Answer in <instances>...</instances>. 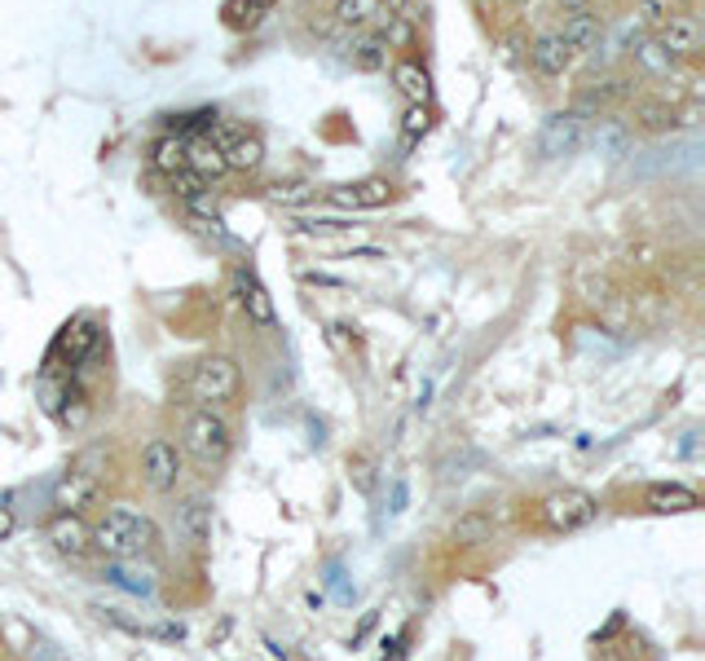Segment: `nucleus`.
Wrapping results in <instances>:
<instances>
[{
    "instance_id": "obj_28",
    "label": "nucleus",
    "mask_w": 705,
    "mask_h": 661,
    "mask_svg": "<svg viewBox=\"0 0 705 661\" xmlns=\"http://www.w3.org/2000/svg\"><path fill=\"white\" fill-rule=\"evenodd\" d=\"M318 190L309 186V181H278V186H270V199H278V203H287V208H296V203H309Z\"/></svg>"
},
{
    "instance_id": "obj_14",
    "label": "nucleus",
    "mask_w": 705,
    "mask_h": 661,
    "mask_svg": "<svg viewBox=\"0 0 705 661\" xmlns=\"http://www.w3.org/2000/svg\"><path fill=\"white\" fill-rule=\"evenodd\" d=\"M560 40L574 49V53H591L600 40H604V22H600V13H591V9H578V13H569L560 27Z\"/></svg>"
},
{
    "instance_id": "obj_2",
    "label": "nucleus",
    "mask_w": 705,
    "mask_h": 661,
    "mask_svg": "<svg viewBox=\"0 0 705 661\" xmlns=\"http://www.w3.org/2000/svg\"><path fill=\"white\" fill-rule=\"evenodd\" d=\"M181 450H186L203 472H217V468H225V459H230V450H234V428L225 423L221 410L199 406V410H190L186 423H181Z\"/></svg>"
},
{
    "instance_id": "obj_10",
    "label": "nucleus",
    "mask_w": 705,
    "mask_h": 661,
    "mask_svg": "<svg viewBox=\"0 0 705 661\" xmlns=\"http://www.w3.org/2000/svg\"><path fill=\"white\" fill-rule=\"evenodd\" d=\"M582 146V115L578 111H556L543 119L538 128V150L547 159H560V155H574Z\"/></svg>"
},
{
    "instance_id": "obj_3",
    "label": "nucleus",
    "mask_w": 705,
    "mask_h": 661,
    "mask_svg": "<svg viewBox=\"0 0 705 661\" xmlns=\"http://www.w3.org/2000/svg\"><path fill=\"white\" fill-rule=\"evenodd\" d=\"M190 397L203 401V406H225L243 392V366L230 357V353H208L190 366V379H186Z\"/></svg>"
},
{
    "instance_id": "obj_22",
    "label": "nucleus",
    "mask_w": 705,
    "mask_h": 661,
    "mask_svg": "<svg viewBox=\"0 0 705 661\" xmlns=\"http://www.w3.org/2000/svg\"><path fill=\"white\" fill-rule=\"evenodd\" d=\"M490 534H494V516L490 512H467V516H459L450 525V543L454 547H481V543H490Z\"/></svg>"
},
{
    "instance_id": "obj_1",
    "label": "nucleus",
    "mask_w": 705,
    "mask_h": 661,
    "mask_svg": "<svg viewBox=\"0 0 705 661\" xmlns=\"http://www.w3.org/2000/svg\"><path fill=\"white\" fill-rule=\"evenodd\" d=\"M93 547L106 552L111 560H141L146 552L159 547V529L150 516H141L133 507H111L106 521L93 529Z\"/></svg>"
},
{
    "instance_id": "obj_34",
    "label": "nucleus",
    "mask_w": 705,
    "mask_h": 661,
    "mask_svg": "<svg viewBox=\"0 0 705 661\" xmlns=\"http://www.w3.org/2000/svg\"><path fill=\"white\" fill-rule=\"evenodd\" d=\"M556 4H565V13H578V9H587L591 0H556Z\"/></svg>"
},
{
    "instance_id": "obj_21",
    "label": "nucleus",
    "mask_w": 705,
    "mask_h": 661,
    "mask_svg": "<svg viewBox=\"0 0 705 661\" xmlns=\"http://www.w3.org/2000/svg\"><path fill=\"white\" fill-rule=\"evenodd\" d=\"M106 583L119 591H133V596H155V578H150V569H141V560H111Z\"/></svg>"
},
{
    "instance_id": "obj_6",
    "label": "nucleus",
    "mask_w": 705,
    "mask_h": 661,
    "mask_svg": "<svg viewBox=\"0 0 705 661\" xmlns=\"http://www.w3.org/2000/svg\"><path fill=\"white\" fill-rule=\"evenodd\" d=\"M141 481L155 494H172L177 490V481H181V450L168 437L146 441V450H141Z\"/></svg>"
},
{
    "instance_id": "obj_18",
    "label": "nucleus",
    "mask_w": 705,
    "mask_h": 661,
    "mask_svg": "<svg viewBox=\"0 0 705 661\" xmlns=\"http://www.w3.org/2000/svg\"><path fill=\"white\" fill-rule=\"evenodd\" d=\"M186 168H194L203 181H217L230 172L225 164V150L212 141V137H199V141H186Z\"/></svg>"
},
{
    "instance_id": "obj_26",
    "label": "nucleus",
    "mask_w": 705,
    "mask_h": 661,
    "mask_svg": "<svg viewBox=\"0 0 705 661\" xmlns=\"http://www.w3.org/2000/svg\"><path fill=\"white\" fill-rule=\"evenodd\" d=\"M635 57H640V62H644V66H653V71H657V75H671V71H675V66H680V57H671V53H666V49H662V44H657V40H644V44H640V49H635Z\"/></svg>"
},
{
    "instance_id": "obj_29",
    "label": "nucleus",
    "mask_w": 705,
    "mask_h": 661,
    "mask_svg": "<svg viewBox=\"0 0 705 661\" xmlns=\"http://www.w3.org/2000/svg\"><path fill=\"white\" fill-rule=\"evenodd\" d=\"M265 4H274V0H230V4H225V22H230V27H243V22H256Z\"/></svg>"
},
{
    "instance_id": "obj_20",
    "label": "nucleus",
    "mask_w": 705,
    "mask_h": 661,
    "mask_svg": "<svg viewBox=\"0 0 705 661\" xmlns=\"http://www.w3.org/2000/svg\"><path fill=\"white\" fill-rule=\"evenodd\" d=\"M225 164H230V172H256L265 164V141L256 133H234L225 141Z\"/></svg>"
},
{
    "instance_id": "obj_11",
    "label": "nucleus",
    "mask_w": 705,
    "mask_h": 661,
    "mask_svg": "<svg viewBox=\"0 0 705 661\" xmlns=\"http://www.w3.org/2000/svg\"><path fill=\"white\" fill-rule=\"evenodd\" d=\"M529 66H534L538 75L556 80V75H565V71L574 66V49L560 40V31H538V35L529 40Z\"/></svg>"
},
{
    "instance_id": "obj_19",
    "label": "nucleus",
    "mask_w": 705,
    "mask_h": 661,
    "mask_svg": "<svg viewBox=\"0 0 705 661\" xmlns=\"http://www.w3.org/2000/svg\"><path fill=\"white\" fill-rule=\"evenodd\" d=\"M631 119L644 133H675L680 128V111L671 102H662V97H640L635 111H631Z\"/></svg>"
},
{
    "instance_id": "obj_4",
    "label": "nucleus",
    "mask_w": 705,
    "mask_h": 661,
    "mask_svg": "<svg viewBox=\"0 0 705 661\" xmlns=\"http://www.w3.org/2000/svg\"><path fill=\"white\" fill-rule=\"evenodd\" d=\"M600 516V503H596V494H587V490H556V494H547L543 503H538V521L551 529V534H578V529H587L591 521Z\"/></svg>"
},
{
    "instance_id": "obj_33",
    "label": "nucleus",
    "mask_w": 705,
    "mask_h": 661,
    "mask_svg": "<svg viewBox=\"0 0 705 661\" xmlns=\"http://www.w3.org/2000/svg\"><path fill=\"white\" fill-rule=\"evenodd\" d=\"M13 525H18V516H13V507H4V503H0V543H4L9 534H13Z\"/></svg>"
},
{
    "instance_id": "obj_13",
    "label": "nucleus",
    "mask_w": 705,
    "mask_h": 661,
    "mask_svg": "<svg viewBox=\"0 0 705 661\" xmlns=\"http://www.w3.org/2000/svg\"><path fill=\"white\" fill-rule=\"evenodd\" d=\"M644 507L657 512V516H680V512H697L702 499H697L688 485H680V481H657V485H649Z\"/></svg>"
},
{
    "instance_id": "obj_17",
    "label": "nucleus",
    "mask_w": 705,
    "mask_h": 661,
    "mask_svg": "<svg viewBox=\"0 0 705 661\" xmlns=\"http://www.w3.org/2000/svg\"><path fill=\"white\" fill-rule=\"evenodd\" d=\"M388 57H392V49H388L383 35L370 31V27H361L349 40V62L357 71H388Z\"/></svg>"
},
{
    "instance_id": "obj_5",
    "label": "nucleus",
    "mask_w": 705,
    "mask_h": 661,
    "mask_svg": "<svg viewBox=\"0 0 705 661\" xmlns=\"http://www.w3.org/2000/svg\"><path fill=\"white\" fill-rule=\"evenodd\" d=\"M230 296H234V305L243 309V318L252 323V327H278V309H274V296H270V287L261 283V274L252 270V265H234V274H230Z\"/></svg>"
},
{
    "instance_id": "obj_15",
    "label": "nucleus",
    "mask_w": 705,
    "mask_h": 661,
    "mask_svg": "<svg viewBox=\"0 0 705 661\" xmlns=\"http://www.w3.org/2000/svg\"><path fill=\"white\" fill-rule=\"evenodd\" d=\"M336 208H383L388 199H392V186L383 181V177H366V181H357V186H340V190H332L327 195Z\"/></svg>"
},
{
    "instance_id": "obj_12",
    "label": "nucleus",
    "mask_w": 705,
    "mask_h": 661,
    "mask_svg": "<svg viewBox=\"0 0 705 661\" xmlns=\"http://www.w3.org/2000/svg\"><path fill=\"white\" fill-rule=\"evenodd\" d=\"M177 534H181V543L190 552H203L212 543V503L199 499V494L186 499V503H177Z\"/></svg>"
},
{
    "instance_id": "obj_31",
    "label": "nucleus",
    "mask_w": 705,
    "mask_h": 661,
    "mask_svg": "<svg viewBox=\"0 0 705 661\" xmlns=\"http://www.w3.org/2000/svg\"><path fill=\"white\" fill-rule=\"evenodd\" d=\"M379 4H388L383 13H392V18H406V22H423V4L419 0H379Z\"/></svg>"
},
{
    "instance_id": "obj_30",
    "label": "nucleus",
    "mask_w": 705,
    "mask_h": 661,
    "mask_svg": "<svg viewBox=\"0 0 705 661\" xmlns=\"http://www.w3.org/2000/svg\"><path fill=\"white\" fill-rule=\"evenodd\" d=\"M93 344H97V323H75V327H66V348H71V357H84Z\"/></svg>"
},
{
    "instance_id": "obj_7",
    "label": "nucleus",
    "mask_w": 705,
    "mask_h": 661,
    "mask_svg": "<svg viewBox=\"0 0 705 661\" xmlns=\"http://www.w3.org/2000/svg\"><path fill=\"white\" fill-rule=\"evenodd\" d=\"M44 538L57 556L66 560H84L93 552V525L80 516V512H57L49 525H44Z\"/></svg>"
},
{
    "instance_id": "obj_32",
    "label": "nucleus",
    "mask_w": 705,
    "mask_h": 661,
    "mask_svg": "<svg viewBox=\"0 0 705 661\" xmlns=\"http://www.w3.org/2000/svg\"><path fill=\"white\" fill-rule=\"evenodd\" d=\"M640 13H644V22H653V27H657V22L671 13V4H666V0H640Z\"/></svg>"
},
{
    "instance_id": "obj_27",
    "label": "nucleus",
    "mask_w": 705,
    "mask_h": 661,
    "mask_svg": "<svg viewBox=\"0 0 705 661\" xmlns=\"http://www.w3.org/2000/svg\"><path fill=\"white\" fill-rule=\"evenodd\" d=\"M428 128H432V111H428V106H410V102H406V115H401V133H406V141L428 137Z\"/></svg>"
},
{
    "instance_id": "obj_8",
    "label": "nucleus",
    "mask_w": 705,
    "mask_h": 661,
    "mask_svg": "<svg viewBox=\"0 0 705 661\" xmlns=\"http://www.w3.org/2000/svg\"><path fill=\"white\" fill-rule=\"evenodd\" d=\"M97 499H102V472H88L84 463L66 468V472L57 476V485H53V503H57L62 512H80V516H84V507H93Z\"/></svg>"
},
{
    "instance_id": "obj_9",
    "label": "nucleus",
    "mask_w": 705,
    "mask_h": 661,
    "mask_svg": "<svg viewBox=\"0 0 705 661\" xmlns=\"http://www.w3.org/2000/svg\"><path fill=\"white\" fill-rule=\"evenodd\" d=\"M671 57H693L702 49V18L688 13V9H671L662 22H657V35H653Z\"/></svg>"
},
{
    "instance_id": "obj_25",
    "label": "nucleus",
    "mask_w": 705,
    "mask_h": 661,
    "mask_svg": "<svg viewBox=\"0 0 705 661\" xmlns=\"http://www.w3.org/2000/svg\"><path fill=\"white\" fill-rule=\"evenodd\" d=\"M168 181H172V195H177L181 203H199V199H208V181H203L194 168H181V172H172Z\"/></svg>"
},
{
    "instance_id": "obj_24",
    "label": "nucleus",
    "mask_w": 705,
    "mask_h": 661,
    "mask_svg": "<svg viewBox=\"0 0 705 661\" xmlns=\"http://www.w3.org/2000/svg\"><path fill=\"white\" fill-rule=\"evenodd\" d=\"M379 0H336L332 4V13H336V22L340 27H352V31H361V27H370L375 18H379Z\"/></svg>"
},
{
    "instance_id": "obj_23",
    "label": "nucleus",
    "mask_w": 705,
    "mask_h": 661,
    "mask_svg": "<svg viewBox=\"0 0 705 661\" xmlns=\"http://www.w3.org/2000/svg\"><path fill=\"white\" fill-rule=\"evenodd\" d=\"M150 168H155V172H164V177L181 172V168H186V137H177V133L159 137V141L150 146Z\"/></svg>"
},
{
    "instance_id": "obj_16",
    "label": "nucleus",
    "mask_w": 705,
    "mask_h": 661,
    "mask_svg": "<svg viewBox=\"0 0 705 661\" xmlns=\"http://www.w3.org/2000/svg\"><path fill=\"white\" fill-rule=\"evenodd\" d=\"M392 84H397V93H401L410 106H428V102H432V75H428L419 62H410V57L392 62Z\"/></svg>"
}]
</instances>
